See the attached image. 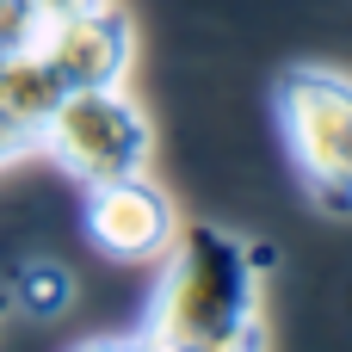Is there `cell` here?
<instances>
[{"label": "cell", "mask_w": 352, "mask_h": 352, "mask_svg": "<svg viewBox=\"0 0 352 352\" xmlns=\"http://www.w3.org/2000/svg\"><path fill=\"white\" fill-rule=\"evenodd\" d=\"M278 130L303 192L328 217H352V74L291 68L278 80Z\"/></svg>", "instance_id": "cell-2"}, {"label": "cell", "mask_w": 352, "mask_h": 352, "mask_svg": "<svg viewBox=\"0 0 352 352\" xmlns=\"http://www.w3.org/2000/svg\"><path fill=\"white\" fill-rule=\"evenodd\" d=\"M142 352H198V346H167V340H142Z\"/></svg>", "instance_id": "cell-12"}, {"label": "cell", "mask_w": 352, "mask_h": 352, "mask_svg": "<svg viewBox=\"0 0 352 352\" xmlns=\"http://www.w3.org/2000/svg\"><path fill=\"white\" fill-rule=\"evenodd\" d=\"M87 6H99V0H31L37 25H50V19H74V12H87Z\"/></svg>", "instance_id": "cell-10"}, {"label": "cell", "mask_w": 352, "mask_h": 352, "mask_svg": "<svg viewBox=\"0 0 352 352\" xmlns=\"http://www.w3.org/2000/svg\"><path fill=\"white\" fill-rule=\"evenodd\" d=\"M37 155H50L68 179L99 186V179H124V173H148L155 155V130L148 111L118 87H74L56 99V111L37 130Z\"/></svg>", "instance_id": "cell-3"}, {"label": "cell", "mask_w": 352, "mask_h": 352, "mask_svg": "<svg viewBox=\"0 0 352 352\" xmlns=\"http://www.w3.org/2000/svg\"><path fill=\"white\" fill-rule=\"evenodd\" d=\"M161 291L148 303L142 340L167 346H198V352H260V278L278 260L260 241H241L223 223H179L173 248L161 254Z\"/></svg>", "instance_id": "cell-1"}, {"label": "cell", "mask_w": 352, "mask_h": 352, "mask_svg": "<svg viewBox=\"0 0 352 352\" xmlns=\"http://www.w3.org/2000/svg\"><path fill=\"white\" fill-rule=\"evenodd\" d=\"M25 155H37V130H31V124H19L12 111H0V167L25 161Z\"/></svg>", "instance_id": "cell-9"}, {"label": "cell", "mask_w": 352, "mask_h": 352, "mask_svg": "<svg viewBox=\"0 0 352 352\" xmlns=\"http://www.w3.org/2000/svg\"><path fill=\"white\" fill-rule=\"evenodd\" d=\"M12 303H25L31 316H56V309H68V297H74V285H68V272L62 266H50V260H31L19 278H12V291H6Z\"/></svg>", "instance_id": "cell-7"}, {"label": "cell", "mask_w": 352, "mask_h": 352, "mask_svg": "<svg viewBox=\"0 0 352 352\" xmlns=\"http://www.w3.org/2000/svg\"><path fill=\"white\" fill-rule=\"evenodd\" d=\"M6 309H12V297H6V291H0V322H6Z\"/></svg>", "instance_id": "cell-13"}, {"label": "cell", "mask_w": 352, "mask_h": 352, "mask_svg": "<svg viewBox=\"0 0 352 352\" xmlns=\"http://www.w3.org/2000/svg\"><path fill=\"white\" fill-rule=\"evenodd\" d=\"M179 235V217H173V198L148 179V173H124V179H99L87 186V241L105 254V260H124V266H148L173 248Z\"/></svg>", "instance_id": "cell-4"}, {"label": "cell", "mask_w": 352, "mask_h": 352, "mask_svg": "<svg viewBox=\"0 0 352 352\" xmlns=\"http://www.w3.org/2000/svg\"><path fill=\"white\" fill-rule=\"evenodd\" d=\"M68 87L50 74V62L37 56V43H19V50H0V111H12L19 124L43 130V118L56 111Z\"/></svg>", "instance_id": "cell-6"}, {"label": "cell", "mask_w": 352, "mask_h": 352, "mask_svg": "<svg viewBox=\"0 0 352 352\" xmlns=\"http://www.w3.org/2000/svg\"><path fill=\"white\" fill-rule=\"evenodd\" d=\"M74 352H142V334L136 340H87V346H74Z\"/></svg>", "instance_id": "cell-11"}, {"label": "cell", "mask_w": 352, "mask_h": 352, "mask_svg": "<svg viewBox=\"0 0 352 352\" xmlns=\"http://www.w3.org/2000/svg\"><path fill=\"white\" fill-rule=\"evenodd\" d=\"M37 56L50 62V74L74 93V87H118L124 80V68H130V50H136V37H130V19L111 6V0H99V6H87V12H74V19H50V25H37Z\"/></svg>", "instance_id": "cell-5"}, {"label": "cell", "mask_w": 352, "mask_h": 352, "mask_svg": "<svg viewBox=\"0 0 352 352\" xmlns=\"http://www.w3.org/2000/svg\"><path fill=\"white\" fill-rule=\"evenodd\" d=\"M37 37V12L31 0H0V50H19Z\"/></svg>", "instance_id": "cell-8"}]
</instances>
